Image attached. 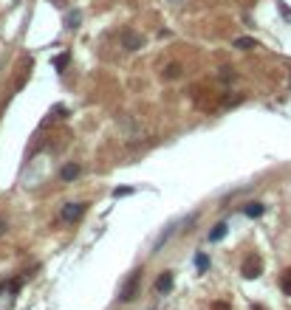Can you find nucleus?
<instances>
[{
  "instance_id": "obj_1",
  "label": "nucleus",
  "mask_w": 291,
  "mask_h": 310,
  "mask_svg": "<svg viewBox=\"0 0 291 310\" xmlns=\"http://www.w3.org/2000/svg\"><path fill=\"white\" fill-rule=\"evenodd\" d=\"M260 271H263V262H260L257 254H249V257L243 259V265H240V274L246 276V279H257Z\"/></svg>"
},
{
  "instance_id": "obj_2",
  "label": "nucleus",
  "mask_w": 291,
  "mask_h": 310,
  "mask_svg": "<svg viewBox=\"0 0 291 310\" xmlns=\"http://www.w3.org/2000/svg\"><path fill=\"white\" fill-rule=\"evenodd\" d=\"M85 212H88V203H68V206H62V220L65 223H77Z\"/></svg>"
},
{
  "instance_id": "obj_3",
  "label": "nucleus",
  "mask_w": 291,
  "mask_h": 310,
  "mask_svg": "<svg viewBox=\"0 0 291 310\" xmlns=\"http://www.w3.org/2000/svg\"><path fill=\"white\" fill-rule=\"evenodd\" d=\"M139 282H141V274L136 271V274L130 276V282H127V285L122 288V296H119V299H122V302H130V299H136V291H139Z\"/></svg>"
},
{
  "instance_id": "obj_4",
  "label": "nucleus",
  "mask_w": 291,
  "mask_h": 310,
  "mask_svg": "<svg viewBox=\"0 0 291 310\" xmlns=\"http://www.w3.org/2000/svg\"><path fill=\"white\" fill-rule=\"evenodd\" d=\"M80 175H82V166H80V164H65V166L60 169V178H62V181H77Z\"/></svg>"
},
{
  "instance_id": "obj_5",
  "label": "nucleus",
  "mask_w": 291,
  "mask_h": 310,
  "mask_svg": "<svg viewBox=\"0 0 291 310\" xmlns=\"http://www.w3.org/2000/svg\"><path fill=\"white\" fill-rule=\"evenodd\" d=\"M122 45L127 48V51H139V45H141V37L136 34V31H124L122 34Z\"/></svg>"
},
{
  "instance_id": "obj_6",
  "label": "nucleus",
  "mask_w": 291,
  "mask_h": 310,
  "mask_svg": "<svg viewBox=\"0 0 291 310\" xmlns=\"http://www.w3.org/2000/svg\"><path fill=\"white\" fill-rule=\"evenodd\" d=\"M156 291H159V293H170V291H173V271H164V274L156 279Z\"/></svg>"
},
{
  "instance_id": "obj_7",
  "label": "nucleus",
  "mask_w": 291,
  "mask_h": 310,
  "mask_svg": "<svg viewBox=\"0 0 291 310\" xmlns=\"http://www.w3.org/2000/svg\"><path fill=\"white\" fill-rule=\"evenodd\" d=\"M263 212H266V206H263V203H249V206L243 209V215H246V217H252V220L263 217Z\"/></svg>"
},
{
  "instance_id": "obj_8",
  "label": "nucleus",
  "mask_w": 291,
  "mask_h": 310,
  "mask_svg": "<svg viewBox=\"0 0 291 310\" xmlns=\"http://www.w3.org/2000/svg\"><path fill=\"white\" fill-rule=\"evenodd\" d=\"M235 48H240V51H252V48H257V40H252V37H238V40H235Z\"/></svg>"
},
{
  "instance_id": "obj_9",
  "label": "nucleus",
  "mask_w": 291,
  "mask_h": 310,
  "mask_svg": "<svg viewBox=\"0 0 291 310\" xmlns=\"http://www.w3.org/2000/svg\"><path fill=\"white\" fill-rule=\"evenodd\" d=\"M223 237H226V223H215L212 226V232H209V240L218 242V240H223Z\"/></svg>"
},
{
  "instance_id": "obj_10",
  "label": "nucleus",
  "mask_w": 291,
  "mask_h": 310,
  "mask_svg": "<svg viewBox=\"0 0 291 310\" xmlns=\"http://www.w3.org/2000/svg\"><path fill=\"white\" fill-rule=\"evenodd\" d=\"M181 77V65L178 62H170L167 68H164V79H178Z\"/></svg>"
},
{
  "instance_id": "obj_11",
  "label": "nucleus",
  "mask_w": 291,
  "mask_h": 310,
  "mask_svg": "<svg viewBox=\"0 0 291 310\" xmlns=\"http://www.w3.org/2000/svg\"><path fill=\"white\" fill-rule=\"evenodd\" d=\"M280 288H283V293L286 296H291V268L283 274V279H280Z\"/></svg>"
},
{
  "instance_id": "obj_12",
  "label": "nucleus",
  "mask_w": 291,
  "mask_h": 310,
  "mask_svg": "<svg viewBox=\"0 0 291 310\" xmlns=\"http://www.w3.org/2000/svg\"><path fill=\"white\" fill-rule=\"evenodd\" d=\"M195 268L203 274V271L209 268V257H206V254H198V257H195Z\"/></svg>"
},
{
  "instance_id": "obj_13",
  "label": "nucleus",
  "mask_w": 291,
  "mask_h": 310,
  "mask_svg": "<svg viewBox=\"0 0 291 310\" xmlns=\"http://www.w3.org/2000/svg\"><path fill=\"white\" fill-rule=\"evenodd\" d=\"M68 65V54H60L57 60H54V68H65Z\"/></svg>"
},
{
  "instance_id": "obj_14",
  "label": "nucleus",
  "mask_w": 291,
  "mask_h": 310,
  "mask_svg": "<svg viewBox=\"0 0 291 310\" xmlns=\"http://www.w3.org/2000/svg\"><path fill=\"white\" fill-rule=\"evenodd\" d=\"M80 26V11H71V17H68V28H77Z\"/></svg>"
},
{
  "instance_id": "obj_15",
  "label": "nucleus",
  "mask_w": 291,
  "mask_h": 310,
  "mask_svg": "<svg viewBox=\"0 0 291 310\" xmlns=\"http://www.w3.org/2000/svg\"><path fill=\"white\" fill-rule=\"evenodd\" d=\"M212 310H232V305H229V302H215Z\"/></svg>"
},
{
  "instance_id": "obj_16",
  "label": "nucleus",
  "mask_w": 291,
  "mask_h": 310,
  "mask_svg": "<svg viewBox=\"0 0 291 310\" xmlns=\"http://www.w3.org/2000/svg\"><path fill=\"white\" fill-rule=\"evenodd\" d=\"M113 195H116V198H124V195H133V189H127V186H122V189H116Z\"/></svg>"
},
{
  "instance_id": "obj_17",
  "label": "nucleus",
  "mask_w": 291,
  "mask_h": 310,
  "mask_svg": "<svg viewBox=\"0 0 291 310\" xmlns=\"http://www.w3.org/2000/svg\"><path fill=\"white\" fill-rule=\"evenodd\" d=\"M252 310H266L263 305H252Z\"/></svg>"
},
{
  "instance_id": "obj_18",
  "label": "nucleus",
  "mask_w": 291,
  "mask_h": 310,
  "mask_svg": "<svg viewBox=\"0 0 291 310\" xmlns=\"http://www.w3.org/2000/svg\"><path fill=\"white\" fill-rule=\"evenodd\" d=\"M3 232H6V223H3V220H0V234H3Z\"/></svg>"
}]
</instances>
